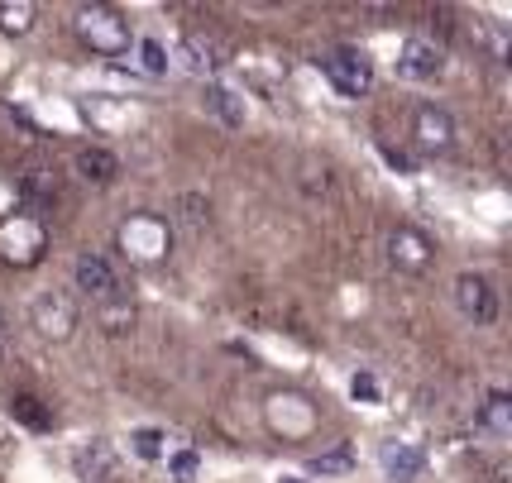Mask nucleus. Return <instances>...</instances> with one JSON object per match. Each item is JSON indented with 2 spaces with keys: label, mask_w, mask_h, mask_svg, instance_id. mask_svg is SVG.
Returning <instances> with one entry per match:
<instances>
[{
  "label": "nucleus",
  "mask_w": 512,
  "mask_h": 483,
  "mask_svg": "<svg viewBox=\"0 0 512 483\" xmlns=\"http://www.w3.org/2000/svg\"><path fill=\"white\" fill-rule=\"evenodd\" d=\"M48 254V225L29 211L0 220V264L5 268H39Z\"/></svg>",
  "instance_id": "3"
},
{
  "label": "nucleus",
  "mask_w": 512,
  "mask_h": 483,
  "mask_svg": "<svg viewBox=\"0 0 512 483\" xmlns=\"http://www.w3.org/2000/svg\"><path fill=\"white\" fill-rule=\"evenodd\" d=\"M379 464L393 483H412V479H422L426 455H422V445H412V440H388L379 450Z\"/></svg>",
  "instance_id": "11"
},
{
  "label": "nucleus",
  "mask_w": 512,
  "mask_h": 483,
  "mask_svg": "<svg viewBox=\"0 0 512 483\" xmlns=\"http://www.w3.org/2000/svg\"><path fill=\"white\" fill-rule=\"evenodd\" d=\"M441 72V48L431 44V39H407L398 53V77L407 82H426V77H436Z\"/></svg>",
  "instance_id": "12"
},
{
  "label": "nucleus",
  "mask_w": 512,
  "mask_h": 483,
  "mask_svg": "<svg viewBox=\"0 0 512 483\" xmlns=\"http://www.w3.org/2000/svg\"><path fill=\"white\" fill-rule=\"evenodd\" d=\"M489 483H512V464H493Z\"/></svg>",
  "instance_id": "27"
},
{
  "label": "nucleus",
  "mask_w": 512,
  "mask_h": 483,
  "mask_svg": "<svg viewBox=\"0 0 512 483\" xmlns=\"http://www.w3.org/2000/svg\"><path fill=\"white\" fill-rule=\"evenodd\" d=\"M34 5L29 0H0V34H10V39H24L29 29H34Z\"/></svg>",
  "instance_id": "18"
},
{
  "label": "nucleus",
  "mask_w": 512,
  "mask_h": 483,
  "mask_svg": "<svg viewBox=\"0 0 512 483\" xmlns=\"http://www.w3.org/2000/svg\"><path fill=\"white\" fill-rule=\"evenodd\" d=\"M72 278H77V287L87 292L91 302H106V297H115L120 292V273L111 268V259L106 254H77V264H72Z\"/></svg>",
  "instance_id": "10"
},
{
  "label": "nucleus",
  "mask_w": 512,
  "mask_h": 483,
  "mask_svg": "<svg viewBox=\"0 0 512 483\" xmlns=\"http://www.w3.org/2000/svg\"><path fill=\"white\" fill-rule=\"evenodd\" d=\"M264 426L278 440H312L316 426H321V412L307 393H292V388H278V393L264 397Z\"/></svg>",
  "instance_id": "4"
},
{
  "label": "nucleus",
  "mask_w": 512,
  "mask_h": 483,
  "mask_svg": "<svg viewBox=\"0 0 512 483\" xmlns=\"http://www.w3.org/2000/svg\"><path fill=\"white\" fill-rule=\"evenodd\" d=\"M350 397H355V402H364V407H379V402H383L379 378H374V374H355V378H350Z\"/></svg>",
  "instance_id": "25"
},
{
  "label": "nucleus",
  "mask_w": 512,
  "mask_h": 483,
  "mask_svg": "<svg viewBox=\"0 0 512 483\" xmlns=\"http://www.w3.org/2000/svg\"><path fill=\"white\" fill-rule=\"evenodd\" d=\"M474 426H479L484 436H493V440H508L512 436V397L508 393H489L484 402H479Z\"/></svg>",
  "instance_id": "13"
},
{
  "label": "nucleus",
  "mask_w": 512,
  "mask_h": 483,
  "mask_svg": "<svg viewBox=\"0 0 512 483\" xmlns=\"http://www.w3.org/2000/svg\"><path fill=\"white\" fill-rule=\"evenodd\" d=\"M115 249L130 259L134 268H158L173 254V225L154 211H134L115 225Z\"/></svg>",
  "instance_id": "1"
},
{
  "label": "nucleus",
  "mask_w": 512,
  "mask_h": 483,
  "mask_svg": "<svg viewBox=\"0 0 512 483\" xmlns=\"http://www.w3.org/2000/svg\"><path fill=\"white\" fill-rule=\"evenodd\" d=\"M206 110L221 120L225 130H240V125H245V101H240L230 87H221V82H211V87H206Z\"/></svg>",
  "instance_id": "16"
},
{
  "label": "nucleus",
  "mask_w": 512,
  "mask_h": 483,
  "mask_svg": "<svg viewBox=\"0 0 512 483\" xmlns=\"http://www.w3.org/2000/svg\"><path fill=\"white\" fill-rule=\"evenodd\" d=\"M134 302L125 297V292H115V297H106V302H96V326L106 330V335H125V330H134Z\"/></svg>",
  "instance_id": "15"
},
{
  "label": "nucleus",
  "mask_w": 512,
  "mask_h": 483,
  "mask_svg": "<svg viewBox=\"0 0 512 483\" xmlns=\"http://www.w3.org/2000/svg\"><path fill=\"white\" fill-rule=\"evenodd\" d=\"M178 53H182V63H187V72H197V77H206V72H216V67H221L216 44H211V39H201V34H187Z\"/></svg>",
  "instance_id": "17"
},
{
  "label": "nucleus",
  "mask_w": 512,
  "mask_h": 483,
  "mask_svg": "<svg viewBox=\"0 0 512 483\" xmlns=\"http://www.w3.org/2000/svg\"><path fill=\"white\" fill-rule=\"evenodd\" d=\"M20 192L29 201H53V197H58V182H53V173H48V168H24V173H20Z\"/></svg>",
  "instance_id": "22"
},
{
  "label": "nucleus",
  "mask_w": 512,
  "mask_h": 483,
  "mask_svg": "<svg viewBox=\"0 0 512 483\" xmlns=\"http://www.w3.org/2000/svg\"><path fill=\"white\" fill-rule=\"evenodd\" d=\"M412 139L422 154H446L455 144V115L446 106H417L412 115Z\"/></svg>",
  "instance_id": "9"
},
{
  "label": "nucleus",
  "mask_w": 512,
  "mask_h": 483,
  "mask_svg": "<svg viewBox=\"0 0 512 483\" xmlns=\"http://www.w3.org/2000/svg\"><path fill=\"white\" fill-rule=\"evenodd\" d=\"M436 259V244L426 240L417 225H398L393 235H388V264L398 268V273H412V278H422L426 268Z\"/></svg>",
  "instance_id": "7"
},
{
  "label": "nucleus",
  "mask_w": 512,
  "mask_h": 483,
  "mask_svg": "<svg viewBox=\"0 0 512 483\" xmlns=\"http://www.w3.org/2000/svg\"><path fill=\"white\" fill-rule=\"evenodd\" d=\"M163 460H168V479L173 483H197V474H201L197 450H173V455H163Z\"/></svg>",
  "instance_id": "23"
},
{
  "label": "nucleus",
  "mask_w": 512,
  "mask_h": 483,
  "mask_svg": "<svg viewBox=\"0 0 512 483\" xmlns=\"http://www.w3.org/2000/svg\"><path fill=\"white\" fill-rule=\"evenodd\" d=\"M130 450L139 460H163L168 455V436L158 426H139V431H130Z\"/></svg>",
  "instance_id": "21"
},
{
  "label": "nucleus",
  "mask_w": 512,
  "mask_h": 483,
  "mask_svg": "<svg viewBox=\"0 0 512 483\" xmlns=\"http://www.w3.org/2000/svg\"><path fill=\"white\" fill-rule=\"evenodd\" d=\"M379 154H383V163H388L393 173H417V163H412V158L402 154V149H388V144H383Z\"/></svg>",
  "instance_id": "26"
},
{
  "label": "nucleus",
  "mask_w": 512,
  "mask_h": 483,
  "mask_svg": "<svg viewBox=\"0 0 512 483\" xmlns=\"http://www.w3.org/2000/svg\"><path fill=\"white\" fill-rule=\"evenodd\" d=\"M72 29H77V39L96 53V58H125L134 48V34H130V20L115 10V5H101V0H91V5H77V15H72Z\"/></svg>",
  "instance_id": "2"
},
{
  "label": "nucleus",
  "mask_w": 512,
  "mask_h": 483,
  "mask_svg": "<svg viewBox=\"0 0 512 483\" xmlns=\"http://www.w3.org/2000/svg\"><path fill=\"white\" fill-rule=\"evenodd\" d=\"M29 326L39 330L44 340H53V345H67L77 335V326H82V311H77V302L67 292H44L29 307Z\"/></svg>",
  "instance_id": "6"
},
{
  "label": "nucleus",
  "mask_w": 512,
  "mask_h": 483,
  "mask_svg": "<svg viewBox=\"0 0 512 483\" xmlns=\"http://www.w3.org/2000/svg\"><path fill=\"white\" fill-rule=\"evenodd\" d=\"M134 48H139V67H144L149 77H163V72L173 67V58L163 53V44H158V39H139Z\"/></svg>",
  "instance_id": "24"
},
{
  "label": "nucleus",
  "mask_w": 512,
  "mask_h": 483,
  "mask_svg": "<svg viewBox=\"0 0 512 483\" xmlns=\"http://www.w3.org/2000/svg\"><path fill=\"white\" fill-rule=\"evenodd\" d=\"M355 469V450L350 445H335L331 455H316L312 464H307V474H316V479H331V474H350Z\"/></svg>",
  "instance_id": "20"
},
{
  "label": "nucleus",
  "mask_w": 512,
  "mask_h": 483,
  "mask_svg": "<svg viewBox=\"0 0 512 483\" xmlns=\"http://www.w3.org/2000/svg\"><path fill=\"white\" fill-rule=\"evenodd\" d=\"M321 72H326V82H331L340 96H350V101L374 91V58H369L364 48H350V44L331 48V53L321 58Z\"/></svg>",
  "instance_id": "5"
},
{
  "label": "nucleus",
  "mask_w": 512,
  "mask_h": 483,
  "mask_svg": "<svg viewBox=\"0 0 512 483\" xmlns=\"http://www.w3.org/2000/svg\"><path fill=\"white\" fill-rule=\"evenodd\" d=\"M455 307L465 311L474 326H493L498 321V292L484 273H460L455 278Z\"/></svg>",
  "instance_id": "8"
},
{
  "label": "nucleus",
  "mask_w": 512,
  "mask_h": 483,
  "mask_svg": "<svg viewBox=\"0 0 512 483\" xmlns=\"http://www.w3.org/2000/svg\"><path fill=\"white\" fill-rule=\"evenodd\" d=\"M10 417L24 421V426H34V431H48V426H53V412H48L34 393H15V397H10Z\"/></svg>",
  "instance_id": "19"
},
{
  "label": "nucleus",
  "mask_w": 512,
  "mask_h": 483,
  "mask_svg": "<svg viewBox=\"0 0 512 483\" xmlns=\"http://www.w3.org/2000/svg\"><path fill=\"white\" fill-rule=\"evenodd\" d=\"M5 340H10V326H5V316H0V350H5Z\"/></svg>",
  "instance_id": "28"
},
{
  "label": "nucleus",
  "mask_w": 512,
  "mask_h": 483,
  "mask_svg": "<svg viewBox=\"0 0 512 483\" xmlns=\"http://www.w3.org/2000/svg\"><path fill=\"white\" fill-rule=\"evenodd\" d=\"M77 173L87 177V182H96V187H106V182L120 177V158L106 144H87V149H77Z\"/></svg>",
  "instance_id": "14"
}]
</instances>
